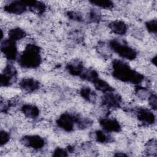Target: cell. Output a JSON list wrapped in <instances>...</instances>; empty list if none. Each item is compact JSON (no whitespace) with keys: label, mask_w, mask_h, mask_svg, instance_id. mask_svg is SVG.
Returning <instances> with one entry per match:
<instances>
[{"label":"cell","mask_w":157,"mask_h":157,"mask_svg":"<svg viewBox=\"0 0 157 157\" xmlns=\"http://www.w3.org/2000/svg\"><path fill=\"white\" fill-rule=\"evenodd\" d=\"M109 31L118 36H124L126 35L129 31L128 24L123 20L115 19L109 22L107 25Z\"/></svg>","instance_id":"cell-13"},{"label":"cell","mask_w":157,"mask_h":157,"mask_svg":"<svg viewBox=\"0 0 157 157\" xmlns=\"http://www.w3.org/2000/svg\"><path fill=\"white\" fill-rule=\"evenodd\" d=\"M20 143L26 148L36 152L43 150L47 146L46 139L36 134H31L23 136L20 139Z\"/></svg>","instance_id":"cell-5"},{"label":"cell","mask_w":157,"mask_h":157,"mask_svg":"<svg viewBox=\"0 0 157 157\" xmlns=\"http://www.w3.org/2000/svg\"><path fill=\"white\" fill-rule=\"evenodd\" d=\"M44 52L40 45L33 41L25 43L23 50L17 58L18 66L24 69H36L43 62Z\"/></svg>","instance_id":"cell-2"},{"label":"cell","mask_w":157,"mask_h":157,"mask_svg":"<svg viewBox=\"0 0 157 157\" xmlns=\"http://www.w3.org/2000/svg\"><path fill=\"white\" fill-rule=\"evenodd\" d=\"M79 96L89 103L94 102L97 99L96 93L88 86H82L78 90Z\"/></svg>","instance_id":"cell-16"},{"label":"cell","mask_w":157,"mask_h":157,"mask_svg":"<svg viewBox=\"0 0 157 157\" xmlns=\"http://www.w3.org/2000/svg\"><path fill=\"white\" fill-rule=\"evenodd\" d=\"M147 104L149 106V108L152 109L153 110L156 112V105H157V98H156V94L155 91H151L147 99Z\"/></svg>","instance_id":"cell-20"},{"label":"cell","mask_w":157,"mask_h":157,"mask_svg":"<svg viewBox=\"0 0 157 157\" xmlns=\"http://www.w3.org/2000/svg\"><path fill=\"white\" fill-rule=\"evenodd\" d=\"M18 85L19 89L27 94L35 93L42 87L40 82L31 77H25L21 78L18 82Z\"/></svg>","instance_id":"cell-11"},{"label":"cell","mask_w":157,"mask_h":157,"mask_svg":"<svg viewBox=\"0 0 157 157\" xmlns=\"http://www.w3.org/2000/svg\"><path fill=\"white\" fill-rule=\"evenodd\" d=\"M132 114L136 118L137 121L143 126L148 128L156 124V112L144 106H137L132 108Z\"/></svg>","instance_id":"cell-4"},{"label":"cell","mask_w":157,"mask_h":157,"mask_svg":"<svg viewBox=\"0 0 157 157\" xmlns=\"http://www.w3.org/2000/svg\"><path fill=\"white\" fill-rule=\"evenodd\" d=\"M98 123L101 129L110 134L119 133L123 130L121 123L115 117L109 116L102 117L99 119Z\"/></svg>","instance_id":"cell-8"},{"label":"cell","mask_w":157,"mask_h":157,"mask_svg":"<svg viewBox=\"0 0 157 157\" xmlns=\"http://www.w3.org/2000/svg\"><path fill=\"white\" fill-rule=\"evenodd\" d=\"M92 138L97 143L102 145L111 144L114 141V138L111 134L102 129H96L92 133Z\"/></svg>","instance_id":"cell-15"},{"label":"cell","mask_w":157,"mask_h":157,"mask_svg":"<svg viewBox=\"0 0 157 157\" xmlns=\"http://www.w3.org/2000/svg\"><path fill=\"white\" fill-rule=\"evenodd\" d=\"M108 47L123 60L134 61L138 57L137 50L122 39L114 38L110 40L108 42Z\"/></svg>","instance_id":"cell-3"},{"label":"cell","mask_w":157,"mask_h":157,"mask_svg":"<svg viewBox=\"0 0 157 157\" xmlns=\"http://www.w3.org/2000/svg\"><path fill=\"white\" fill-rule=\"evenodd\" d=\"M11 139V134L9 131L1 129V134H0V142L1 147L2 148L4 146L7 145Z\"/></svg>","instance_id":"cell-19"},{"label":"cell","mask_w":157,"mask_h":157,"mask_svg":"<svg viewBox=\"0 0 157 157\" xmlns=\"http://www.w3.org/2000/svg\"><path fill=\"white\" fill-rule=\"evenodd\" d=\"M2 9L5 13L17 16L23 15L29 10L27 1H8L4 4Z\"/></svg>","instance_id":"cell-10"},{"label":"cell","mask_w":157,"mask_h":157,"mask_svg":"<svg viewBox=\"0 0 157 157\" xmlns=\"http://www.w3.org/2000/svg\"><path fill=\"white\" fill-rule=\"evenodd\" d=\"M18 71L12 62H7L4 64L1 74L0 83L1 88H8L17 82Z\"/></svg>","instance_id":"cell-6"},{"label":"cell","mask_w":157,"mask_h":157,"mask_svg":"<svg viewBox=\"0 0 157 157\" xmlns=\"http://www.w3.org/2000/svg\"><path fill=\"white\" fill-rule=\"evenodd\" d=\"M89 3L96 8H98V9L110 10L115 7L114 2L111 1H90Z\"/></svg>","instance_id":"cell-17"},{"label":"cell","mask_w":157,"mask_h":157,"mask_svg":"<svg viewBox=\"0 0 157 157\" xmlns=\"http://www.w3.org/2000/svg\"><path fill=\"white\" fill-rule=\"evenodd\" d=\"M69 155V153L67 148H64L60 147L55 148L52 151V156H67Z\"/></svg>","instance_id":"cell-21"},{"label":"cell","mask_w":157,"mask_h":157,"mask_svg":"<svg viewBox=\"0 0 157 157\" xmlns=\"http://www.w3.org/2000/svg\"><path fill=\"white\" fill-rule=\"evenodd\" d=\"M110 67V74L112 77L120 82L139 85L145 79V76L142 73L133 69L124 60L113 59Z\"/></svg>","instance_id":"cell-1"},{"label":"cell","mask_w":157,"mask_h":157,"mask_svg":"<svg viewBox=\"0 0 157 157\" xmlns=\"http://www.w3.org/2000/svg\"><path fill=\"white\" fill-rule=\"evenodd\" d=\"M19 110L25 118L30 120H37L42 113L41 109L37 104L31 102L23 103L20 106Z\"/></svg>","instance_id":"cell-12"},{"label":"cell","mask_w":157,"mask_h":157,"mask_svg":"<svg viewBox=\"0 0 157 157\" xmlns=\"http://www.w3.org/2000/svg\"><path fill=\"white\" fill-rule=\"evenodd\" d=\"M101 102L103 107L107 109H117L120 108L123 104L122 97L115 92V90L103 93L101 99Z\"/></svg>","instance_id":"cell-9"},{"label":"cell","mask_w":157,"mask_h":157,"mask_svg":"<svg viewBox=\"0 0 157 157\" xmlns=\"http://www.w3.org/2000/svg\"><path fill=\"white\" fill-rule=\"evenodd\" d=\"M145 28L148 33L155 36L156 35L157 31V21L156 18H153L145 21L144 24Z\"/></svg>","instance_id":"cell-18"},{"label":"cell","mask_w":157,"mask_h":157,"mask_svg":"<svg viewBox=\"0 0 157 157\" xmlns=\"http://www.w3.org/2000/svg\"><path fill=\"white\" fill-rule=\"evenodd\" d=\"M1 50L2 55L7 62L17 61L20 54L17 43L7 37L1 40Z\"/></svg>","instance_id":"cell-7"},{"label":"cell","mask_w":157,"mask_h":157,"mask_svg":"<svg viewBox=\"0 0 157 157\" xmlns=\"http://www.w3.org/2000/svg\"><path fill=\"white\" fill-rule=\"evenodd\" d=\"M7 39L18 42L20 40H25L27 38V34L26 31L19 26L10 27L7 31Z\"/></svg>","instance_id":"cell-14"}]
</instances>
